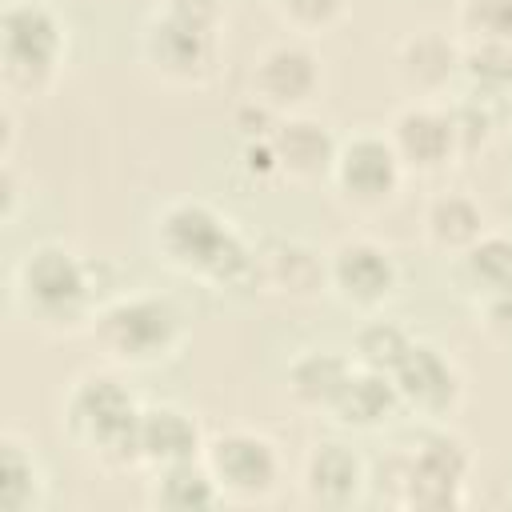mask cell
Returning a JSON list of instances; mask_svg holds the SVG:
<instances>
[{"label": "cell", "instance_id": "cell-5", "mask_svg": "<svg viewBox=\"0 0 512 512\" xmlns=\"http://www.w3.org/2000/svg\"><path fill=\"white\" fill-rule=\"evenodd\" d=\"M68 28L44 0H8L0 16V88L8 100H44L64 68Z\"/></svg>", "mask_w": 512, "mask_h": 512}, {"label": "cell", "instance_id": "cell-9", "mask_svg": "<svg viewBox=\"0 0 512 512\" xmlns=\"http://www.w3.org/2000/svg\"><path fill=\"white\" fill-rule=\"evenodd\" d=\"M404 164L384 132H352L340 140L328 184L336 200L352 212H380L404 188Z\"/></svg>", "mask_w": 512, "mask_h": 512}, {"label": "cell", "instance_id": "cell-32", "mask_svg": "<svg viewBox=\"0 0 512 512\" xmlns=\"http://www.w3.org/2000/svg\"><path fill=\"white\" fill-rule=\"evenodd\" d=\"M240 168L252 176V180H280V168H276V152H272V140H248L240 144Z\"/></svg>", "mask_w": 512, "mask_h": 512}, {"label": "cell", "instance_id": "cell-17", "mask_svg": "<svg viewBox=\"0 0 512 512\" xmlns=\"http://www.w3.org/2000/svg\"><path fill=\"white\" fill-rule=\"evenodd\" d=\"M268 140H272V152H276L280 180H288V184H320V180H328L336 148H340L332 128L324 120H316V116H304V112L280 116V124H276V132Z\"/></svg>", "mask_w": 512, "mask_h": 512}, {"label": "cell", "instance_id": "cell-21", "mask_svg": "<svg viewBox=\"0 0 512 512\" xmlns=\"http://www.w3.org/2000/svg\"><path fill=\"white\" fill-rule=\"evenodd\" d=\"M352 356L348 352H336V348H304L300 356L288 360V372H284V388H288V400L304 412H320L328 416L336 396L344 392L348 376H352Z\"/></svg>", "mask_w": 512, "mask_h": 512}, {"label": "cell", "instance_id": "cell-23", "mask_svg": "<svg viewBox=\"0 0 512 512\" xmlns=\"http://www.w3.org/2000/svg\"><path fill=\"white\" fill-rule=\"evenodd\" d=\"M48 500V472L28 440L0 432V508L4 512H40Z\"/></svg>", "mask_w": 512, "mask_h": 512}, {"label": "cell", "instance_id": "cell-22", "mask_svg": "<svg viewBox=\"0 0 512 512\" xmlns=\"http://www.w3.org/2000/svg\"><path fill=\"white\" fill-rule=\"evenodd\" d=\"M144 500L156 512H212V508L228 504L216 476L208 472L204 456L180 460V464H168V468H152Z\"/></svg>", "mask_w": 512, "mask_h": 512}, {"label": "cell", "instance_id": "cell-15", "mask_svg": "<svg viewBox=\"0 0 512 512\" xmlns=\"http://www.w3.org/2000/svg\"><path fill=\"white\" fill-rule=\"evenodd\" d=\"M460 40L440 32V28H416L408 32L396 52H392V68L400 88L412 100H440L460 84Z\"/></svg>", "mask_w": 512, "mask_h": 512}, {"label": "cell", "instance_id": "cell-26", "mask_svg": "<svg viewBox=\"0 0 512 512\" xmlns=\"http://www.w3.org/2000/svg\"><path fill=\"white\" fill-rule=\"evenodd\" d=\"M416 344V336L400 324V320H388L380 312H372L356 332H352V364L356 368H372V372H396V364L408 356V348Z\"/></svg>", "mask_w": 512, "mask_h": 512}, {"label": "cell", "instance_id": "cell-14", "mask_svg": "<svg viewBox=\"0 0 512 512\" xmlns=\"http://www.w3.org/2000/svg\"><path fill=\"white\" fill-rule=\"evenodd\" d=\"M256 292L288 304H308L328 292V252L296 236L256 244Z\"/></svg>", "mask_w": 512, "mask_h": 512}, {"label": "cell", "instance_id": "cell-20", "mask_svg": "<svg viewBox=\"0 0 512 512\" xmlns=\"http://www.w3.org/2000/svg\"><path fill=\"white\" fill-rule=\"evenodd\" d=\"M448 260H452V268H448L452 288L472 308H480L484 300L512 288V236L508 232H484L480 240H472L464 252H456Z\"/></svg>", "mask_w": 512, "mask_h": 512}, {"label": "cell", "instance_id": "cell-11", "mask_svg": "<svg viewBox=\"0 0 512 512\" xmlns=\"http://www.w3.org/2000/svg\"><path fill=\"white\" fill-rule=\"evenodd\" d=\"M392 380L404 412L416 416L420 424H448V416H456V408L464 404V372L444 348L428 340H416L408 348Z\"/></svg>", "mask_w": 512, "mask_h": 512}, {"label": "cell", "instance_id": "cell-13", "mask_svg": "<svg viewBox=\"0 0 512 512\" xmlns=\"http://www.w3.org/2000/svg\"><path fill=\"white\" fill-rule=\"evenodd\" d=\"M248 84H252V100L268 104L280 116H292V112H304L316 100V92H320V60H316V52L308 44L280 40V44H268L252 60Z\"/></svg>", "mask_w": 512, "mask_h": 512}, {"label": "cell", "instance_id": "cell-4", "mask_svg": "<svg viewBox=\"0 0 512 512\" xmlns=\"http://www.w3.org/2000/svg\"><path fill=\"white\" fill-rule=\"evenodd\" d=\"M140 408L144 404L116 372L92 368L68 384L60 404V432L100 468H140L136 464Z\"/></svg>", "mask_w": 512, "mask_h": 512}, {"label": "cell", "instance_id": "cell-31", "mask_svg": "<svg viewBox=\"0 0 512 512\" xmlns=\"http://www.w3.org/2000/svg\"><path fill=\"white\" fill-rule=\"evenodd\" d=\"M156 8L188 20V24H200V28H212L220 32L224 28V0H160Z\"/></svg>", "mask_w": 512, "mask_h": 512}, {"label": "cell", "instance_id": "cell-27", "mask_svg": "<svg viewBox=\"0 0 512 512\" xmlns=\"http://www.w3.org/2000/svg\"><path fill=\"white\" fill-rule=\"evenodd\" d=\"M456 32L464 44H472V40L512 44V0H460Z\"/></svg>", "mask_w": 512, "mask_h": 512}, {"label": "cell", "instance_id": "cell-3", "mask_svg": "<svg viewBox=\"0 0 512 512\" xmlns=\"http://www.w3.org/2000/svg\"><path fill=\"white\" fill-rule=\"evenodd\" d=\"M88 340L112 368H160L188 344V316L164 292H116L88 324Z\"/></svg>", "mask_w": 512, "mask_h": 512}, {"label": "cell", "instance_id": "cell-16", "mask_svg": "<svg viewBox=\"0 0 512 512\" xmlns=\"http://www.w3.org/2000/svg\"><path fill=\"white\" fill-rule=\"evenodd\" d=\"M300 492L316 508H352L368 496V460L348 440H316L300 464Z\"/></svg>", "mask_w": 512, "mask_h": 512}, {"label": "cell", "instance_id": "cell-24", "mask_svg": "<svg viewBox=\"0 0 512 512\" xmlns=\"http://www.w3.org/2000/svg\"><path fill=\"white\" fill-rule=\"evenodd\" d=\"M424 240L428 248L444 252V256H456L464 252L472 240H480L488 232V220H484V208L468 196V192H436L428 204H424Z\"/></svg>", "mask_w": 512, "mask_h": 512}, {"label": "cell", "instance_id": "cell-19", "mask_svg": "<svg viewBox=\"0 0 512 512\" xmlns=\"http://www.w3.org/2000/svg\"><path fill=\"white\" fill-rule=\"evenodd\" d=\"M404 416V404H400V392H396V380L388 372H372V368H352L344 392L336 396L328 420L344 432H356V436H372V432H384L388 424H396Z\"/></svg>", "mask_w": 512, "mask_h": 512}, {"label": "cell", "instance_id": "cell-33", "mask_svg": "<svg viewBox=\"0 0 512 512\" xmlns=\"http://www.w3.org/2000/svg\"><path fill=\"white\" fill-rule=\"evenodd\" d=\"M20 204H24V192H20L16 164H12V160H0V220H4V228L16 224Z\"/></svg>", "mask_w": 512, "mask_h": 512}, {"label": "cell", "instance_id": "cell-18", "mask_svg": "<svg viewBox=\"0 0 512 512\" xmlns=\"http://www.w3.org/2000/svg\"><path fill=\"white\" fill-rule=\"evenodd\" d=\"M204 428L180 404H144L136 424V464L140 468H168L180 460L204 456Z\"/></svg>", "mask_w": 512, "mask_h": 512}, {"label": "cell", "instance_id": "cell-2", "mask_svg": "<svg viewBox=\"0 0 512 512\" xmlns=\"http://www.w3.org/2000/svg\"><path fill=\"white\" fill-rule=\"evenodd\" d=\"M12 304L44 336L88 332L96 308L104 304L96 260L72 252L60 240L32 244L12 268Z\"/></svg>", "mask_w": 512, "mask_h": 512}, {"label": "cell", "instance_id": "cell-6", "mask_svg": "<svg viewBox=\"0 0 512 512\" xmlns=\"http://www.w3.org/2000/svg\"><path fill=\"white\" fill-rule=\"evenodd\" d=\"M404 452H408L404 508L412 512L464 508L468 476H472V448L460 432H452L448 424H424V432Z\"/></svg>", "mask_w": 512, "mask_h": 512}, {"label": "cell", "instance_id": "cell-1", "mask_svg": "<svg viewBox=\"0 0 512 512\" xmlns=\"http://www.w3.org/2000/svg\"><path fill=\"white\" fill-rule=\"evenodd\" d=\"M152 252L176 276L216 292H256V244H248L208 200H172L152 220Z\"/></svg>", "mask_w": 512, "mask_h": 512}, {"label": "cell", "instance_id": "cell-29", "mask_svg": "<svg viewBox=\"0 0 512 512\" xmlns=\"http://www.w3.org/2000/svg\"><path fill=\"white\" fill-rule=\"evenodd\" d=\"M476 316H480L484 336H488L496 348L512 352V288L500 292V296H492V300H484V304L476 308Z\"/></svg>", "mask_w": 512, "mask_h": 512}, {"label": "cell", "instance_id": "cell-12", "mask_svg": "<svg viewBox=\"0 0 512 512\" xmlns=\"http://www.w3.org/2000/svg\"><path fill=\"white\" fill-rule=\"evenodd\" d=\"M384 136L392 140L408 176H440L444 168L460 164L452 116H448V104L440 100H408L388 120Z\"/></svg>", "mask_w": 512, "mask_h": 512}, {"label": "cell", "instance_id": "cell-7", "mask_svg": "<svg viewBox=\"0 0 512 512\" xmlns=\"http://www.w3.org/2000/svg\"><path fill=\"white\" fill-rule=\"evenodd\" d=\"M140 60L156 80L172 88H204L220 64V32L156 8L140 24Z\"/></svg>", "mask_w": 512, "mask_h": 512}, {"label": "cell", "instance_id": "cell-30", "mask_svg": "<svg viewBox=\"0 0 512 512\" xmlns=\"http://www.w3.org/2000/svg\"><path fill=\"white\" fill-rule=\"evenodd\" d=\"M276 124H280V112H272L268 104H260V100H252V96L232 112V128L240 132V144H248V140H268V136L276 132Z\"/></svg>", "mask_w": 512, "mask_h": 512}, {"label": "cell", "instance_id": "cell-8", "mask_svg": "<svg viewBox=\"0 0 512 512\" xmlns=\"http://www.w3.org/2000/svg\"><path fill=\"white\" fill-rule=\"evenodd\" d=\"M204 464L228 504H264L276 496L284 460L272 436L256 428H224L204 444Z\"/></svg>", "mask_w": 512, "mask_h": 512}, {"label": "cell", "instance_id": "cell-10", "mask_svg": "<svg viewBox=\"0 0 512 512\" xmlns=\"http://www.w3.org/2000/svg\"><path fill=\"white\" fill-rule=\"evenodd\" d=\"M396 288H400V264L380 240L344 236L340 244L328 248V292L344 308H352L360 316L384 312V304L396 296Z\"/></svg>", "mask_w": 512, "mask_h": 512}, {"label": "cell", "instance_id": "cell-34", "mask_svg": "<svg viewBox=\"0 0 512 512\" xmlns=\"http://www.w3.org/2000/svg\"><path fill=\"white\" fill-rule=\"evenodd\" d=\"M508 128H512V116H508Z\"/></svg>", "mask_w": 512, "mask_h": 512}, {"label": "cell", "instance_id": "cell-28", "mask_svg": "<svg viewBox=\"0 0 512 512\" xmlns=\"http://www.w3.org/2000/svg\"><path fill=\"white\" fill-rule=\"evenodd\" d=\"M272 8L296 36H324L348 16V0H272Z\"/></svg>", "mask_w": 512, "mask_h": 512}, {"label": "cell", "instance_id": "cell-25", "mask_svg": "<svg viewBox=\"0 0 512 512\" xmlns=\"http://www.w3.org/2000/svg\"><path fill=\"white\" fill-rule=\"evenodd\" d=\"M460 92L512 104V44H492V40L464 44L460 48Z\"/></svg>", "mask_w": 512, "mask_h": 512}]
</instances>
